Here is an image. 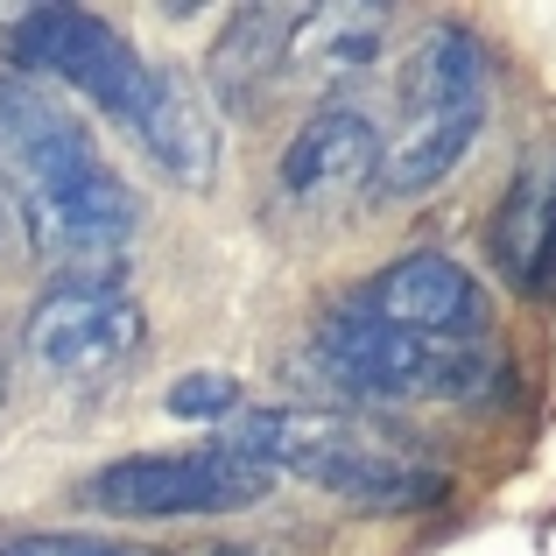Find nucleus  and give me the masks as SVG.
Masks as SVG:
<instances>
[{"label":"nucleus","instance_id":"1","mask_svg":"<svg viewBox=\"0 0 556 556\" xmlns=\"http://www.w3.org/2000/svg\"><path fill=\"white\" fill-rule=\"evenodd\" d=\"M0 190L36 261L64 268V282L71 275L106 282V261L141 226V198L99 155V141L22 78H0Z\"/></svg>","mask_w":556,"mask_h":556},{"label":"nucleus","instance_id":"2","mask_svg":"<svg viewBox=\"0 0 556 556\" xmlns=\"http://www.w3.org/2000/svg\"><path fill=\"white\" fill-rule=\"evenodd\" d=\"M218 444L359 507H430L451 486L444 465H430L402 437L345 416V408H247V416H232Z\"/></svg>","mask_w":556,"mask_h":556},{"label":"nucleus","instance_id":"3","mask_svg":"<svg viewBox=\"0 0 556 556\" xmlns=\"http://www.w3.org/2000/svg\"><path fill=\"white\" fill-rule=\"evenodd\" d=\"M303 374L317 388L345 394L367 408H402V402H479L501 388V359L486 345L458 339H422V331L380 325L359 303L317 317L311 345H303Z\"/></svg>","mask_w":556,"mask_h":556},{"label":"nucleus","instance_id":"4","mask_svg":"<svg viewBox=\"0 0 556 556\" xmlns=\"http://www.w3.org/2000/svg\"><path fill=\"white\" fill-rule=\"evenodd\" d=\"M402 106H408V121L388 141L374 204L422 198L472 155L479 121H486V50H479L472 28H451V22L422 28L402 64Z\"/></svg>","mask_w":556,"mask_h":556},{"label":"nucleus","instance_id":"5","mask_svg":"<svg viewBox=\"0 0 556 556\" xmlns=\"http://www.w3.org/2000/svg\"><path fill=\"white\" fill-rule=\"evenodd\" d=\"M275 493V472L240 458L232 444L204 451H141V458H113L78 486L85 507L121 521H184V515H247Z\"/></svg>","mask_w":556,"mask_h":556},{"label":"nucleus","instance_id":"6","mask_svg":"<svg viewBox=\"0 0 556 556\" xmlns=\"http://www.w3.org/2000/svg\"><path fill=\"white\" fill-rule=\"evenodd\" d=\"M0 56L14 71H42V78H64L71 92H85L99 113L135 127L141 99H149V71L135 56V42L113 22H99L92 8H22L0 22Z\"/></svg>","mask_w":556,"mask_h":556},{"label":"nucleus","instance_id":"7","mask_svg":"<svg viewBox=\"0 0 556 556\" xmlns=\"http://www.w3.org/2000/svg\"><path fill=\"white\" fill-rule=\"evenodd\" d=\"M28 359L56 380H106L121 359L141 353L149 339V317L127 296L121 282H99V275H71V282L42 289V303L28 311Z\"/></svg>","mask_w":556,"mask_h":556},{"label":"nucleus","instance_id":"8","mask_svg":"<svg viewBox=\"0 0 556 556\" xmlns=\"http://www.w3.org/2000/svg\"><path fill=\"white\" fill-rule=\"evenodd\" d=\"M359 311H374L380 325H402V331H422V339H458V345H479L486 331V296L479 282L465 275V261L451 254H402L359 289Z\"/></svg>","mask_w":556,"mask_h":556},{"label":"nucleus","instance_id":"9","mask_svg":"<svg viewBox=\"0 0 556 556\" xmlns=\"http://www.w3.org/2000/svg\"><path fill=\"white\" fill-rule=\"evenodd\" d=\"M380 163H388V141L374 135L367 113L359 106H317L282 155V190L303 204H331V198H353V190L374 198Z\"/></svg>","mask_w":556,"mask_h":556},{"label":"nucleus","instance_id":"10","mask_svg":"<svg viewBox=\"0 0 556 556\" xmlns=\"http://www.w3.org/2000/svg\"><path fill=\"white\" fill-rule=\"evenodd\" d=\"M303 14H311V8H275V0H254V8H232L226 14L212 56H204V78H212V92L226 99L232 113H254L261 99L289 78Z\"/></svg>","mask_w":556,"mask_h":556},{"label":"nucleus","instance_id":"11","mask_svg":"<svg viewBox=\"0 0 556 556\" xmlns=\"http://www.w3.org/2000/svg\"><path fill=\"white\" fill-rule=\"evenodd\" d=\"M135 135H141V149H149L177 184H190V190L212 184V169H218V127H212V106L190 92V78H184L177 64H155L149 71V99H141V113H135Z\"/></svg>","mask_w":556,"mask_h":556},{"label":"nucleus","instance_id":"12","mask_svg":"<svg viewBox=\"0 0 556 556\" xmlns=\"http://www.w3.org/2000/svg\"><path fill=\"white\" fill-rule=\"evenodd\" d=\"M380 50H388V14L380 8H311L296 28L289 78H317L325 92H339V78L367 71Z\"/></svg>","mask_w":556,"mask_h":556},{"label":"nucleus","instance_id":"13","mask_svg":"<svg viewBox=\"0 0 556 556\" xmlns=\"http://www.w3.org/2000/svg\"><path fill=\"white\" fill-rule=\"evenodd\" d=\"M549 226H556V149L535 155L501 198V218H493V261H501V275H515L521 289H535Z\"/></svg>","mask_w":556,"mask_h":556},{"label":"nucleus","instance_id":"14","mask_svg":"<svg viewBox=\"0 0 556 556\" xmlns=\"http://www.w3.org/2000/svg\"><path fill=\"white\" fill-rule=\"evenodd\" d=\"M169 416L184 422H232L240 416V380L232 374H184L169 388Z\"/></svg>","mask_w":556,"mask_h":556},{"label":"nucleus","instance_id":"15","mask_svg":"<svg viewBox=\"0 0 556 556\" xmlns=\"http://www.w3.org/2000/svg\"><path fill=\"white\" fill-rule=\"evenodd\" d=\"M0 556H155V549H141V543H113V535L42 529V535H0Z\"/></svg>","mask_w":556,"mask_h":556},{"label":"nucleus","instance_id":"16","mask_svg":"<svg viewBox=\"0 0 556 556\" xmlns=\"http://www.w3.org/2000/svg\"><path fill=\"white\" fill-rule=\"evenodd\" d=\"M529 296H556V226H549V247H543V275H535Z\"/></svg>","mask_w":556,"mask_h":556},{"label":"nucleus","instance_id":"17","mask_svg":"<svg viewBox=\"0 0 556 556\" xmlns=\"http://www.w3.org/2000/svg\"><path fill=\"white\" fill-rule=\"evenodd\" d=\"M0 402H8V353H0Z\"/></svg>","mask_w":556,"mask_h":556},{"label":"nucleus","instance_id":"18","mask_svg":"<svg viewBox=\"0 0 556 556\" xmlns=\"http://www.w3.org/2000/svg\"><path fill=\"white\" fill-rule=\"evenodd\" d=\"M212 556H254V549H212Z\"/></svg>","mask_w":556,"mask_h":556},{"label":"nucleus","instance_id":"19","mask_svg":"<svg viewBox=\"0 0 556 556\" xmlns=\"http://www.w3.org/2000/svg\"><path fill=\"white\" fill-rule=\"evenodd\" d=\"M0 218H8V190H0Z\"/></svg>","mask_w":556,"mask_h":556}]
</instances>
